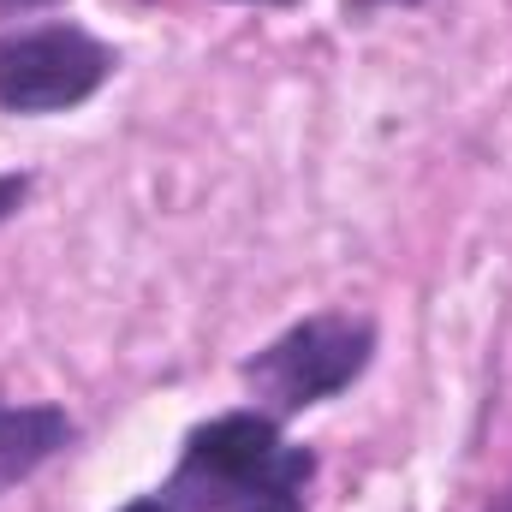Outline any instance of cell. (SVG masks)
<instances>
[{
	"label": "cell",
	"mask_w": 512,
	"mask_h": 512,
	"mask_svg": "<svg viewBox=\"0 0 512 512\" xmlns=\"http://www.w3.org/2000/svg\"><path fill=\"white\" fill-rule=\"evenodd\" d=\"M483 512H512V483H507V489H501V495H495V501H489Z\"/></svg>",
	"instance_id": "9"
},
{
	"label": "cell",
	"mask_w": 512,
	"mask_h": 512,
	"mask_svg": "<svg viewBox=\"0 0 512 512\" xmlns=\"http://www.w3.org/2000/svg\"><path fill=\"white\" fill-rule=\"evenodd\" d=\"M382 6H423V0H346V18H370Z\"/></svg>",
	"instance_id": "6"
},
{
	"label": "cell",
	"mask_w": 512,
	"mask_h": 512,
	"mask_svg": "<svg viewBox=\"0 0 512 512\" xmlns=\"http://www.w3.org/2000/svg\"><path fill=\"white\" fill-rule=\"evenodd\" d=\"M42 6H60V0H0V18H18V12H42Z\"/></svg>",
	"instance_id": "8"
},
{
	"label": "cell",
	"mask_w": 512,
	"mask_h": 512,
	"mask_svg": "<svg viewBox=\"0 0 512 512\" xmlns=\"http://www.w3.org/2000/svg\"><path fill=\"white\" fill-rule=\"evenodd\" d=\"M120 512H179V507H173L167 495H137V501H126Z\"/></svg>",
	"instance_id": "7"
},
{
	"label": "cell",
	"mask_w": 512,
	"mask_h": 512,
	"mask_svg": "<svg viewBox=\"0 0 512 512\" xmlns=\"http://www.w3.org/2000/svg\"><path fill=\"white\" fill-rule=\"evenodd\" d=\"M310 483H316V453L286 441L280 417L245 405L185 435L161 495L179 512H304Z\"/></svg>",
	"instance_id": "1"
},
{
	"label": "cell",
	"mask_w": 512,
	"mask_h": 512,
	"mask_svg": "<svg viewBox=\"0 0 512 512\" xmlns=\"http://www.w3.org/2000/svg\"><path fill=\"white\" fill-rule=\"evenodd\" d=\"M78 441V423L66 417V405L48 399H6L0 393V495H12L18 483H30L48 459H60Z\"/></svg>",
	"instance_id": "4"
},
{
	"label": "cell",
	"mask_w": 512,
	"mask_h": 512,
	"mask_svg": "<svg viewBox=\"0 0 512 512\" xmlns=\"http://www.w3.org/2000/svg\"><path fill=\"white\" fill-rule=\"evenodd\" d=\"M376 358V322L352 310H322L274 334L256 358L239 364V382L262 399L268 417H298L358 382Z\"/></svg>",
	"instance_id": "2"
},
{
	"label": "cell",
	"mask_w": 512,
	"mask_h": 512,
	"mask_svg": "<svg viewBox=\"0 0 512 512\" xmlns=\"http://www.w3.org/2000/svg\"><path fill=\"white\" fill-rule=\"evenodd\" d=\"M30 173H0V221H12L18 209H24V197H30Z\"/></svg>",
	"instance_id": "5"
},
{
	"label": "cell",
	"mask_w": 512,
	"mask_h": 512,
	"mask_svg": "<svg viewBox=\"0 0 512 512\" xmlns=\"http://www.w3.org/2000/svg\"><path fill=\"white\" fill-rule=\"evenodd\" d=\"M114 72H120V54L84 24L0 30V108L6 114L36 120V114L84 108Z\"/></svg>",
	"instance_id": "3"
},
{
	"label": "cell",
	"mask_w": 512,
	"mask_h": 512,
	"mask_svg": "<svg viewBox=\"0 0 512 512\" xmlns=\"http://www.w3.org/2000/svg\"><path fill=\"white\" fill-rule=\"evenodd\" d=\"M245 6H298V0H245Z\"/></svg>",
	"instance_id": "10"
}]
</instances>
